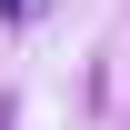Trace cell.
<instances>
[{
  "label": "cell",
  "instance_id": "cell-1",
  "mask_svg": "<svg viewBox=\"0 0 130 130\" xmlns=\"http://www.w3.org/2000/svg\"><path fill=\"white\" fill-rule=\"evenodd\" d=\"M0 130H10V100H0Z\"/></svg>",
  "mask_w": 130,
  "mask_h": 130
}]
</instances>
